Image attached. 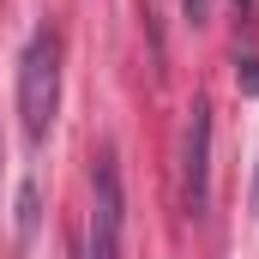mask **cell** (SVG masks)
Listing matches in <instances>:
<instances>
[{"label": "cell", "instance_id": "1", "mask_svg": "<svg viewBox=\"0 0 259 259\" xmlns=\"http://www.w3.org/2000/svg\"><path fill=\"white\" fill-rule=\"evenodd\" d=\"M61 109V30H36L18 55V127L24 145H42Z\"/></svg>", "mask_w": 259, "mask_h": 259}, {"label": "cell", "instance_id": "2", "mask_svg": "<svg viewBox=\"0 0 259 259\" xmlns=\"http://www.w3.org/2000/svg\"><path fill=\"white\" fill-rule=\"evenodd\" d=\"M84 259H121V169L115 145L91 157V223H84Z\"/></svg>", "mask_w": 259, "mask_h": 259}, {"label": "cell", "instance_id": "3", "mask_svg": "<svg viewBox=\"0 0 259 259\" xmlns=\"http://www.w3.org/2000/svg\"><path fill=\"white\" fill-rule=\"evenodd\" d=\"M181 205L187 217H205L211 205V103L205 97H193L187 133H181Z\"/></svg>", "mask_w": 259, "mask_h": 259}, {"label": "cell", "instance_id": "4", "mask_svg": "<svg viewBox=\"0 0 259 259\" xmlns=\"http://www.w3.org/2000/svg\"><path fill=\"white\" fill-rule=\"evenodd\" d=\"M235 84H241L247 97H259V55H247V61H235Z\"/></svg>", "mask_w": 259, "mask_h": 259}, {"label": "cell", "instance_id": "5", "mask_svg": "<svg viewBox=\"0 0 259 259\" xmlns=\"http://www.w3.org/2000/svg\"><path fill=\"white\" fill-rule=\"evenodd\" d=\"M181 12H187L193 24H205V12H211V0H181Z\"/></svg>", "mask_w": 259, "mask_h": 259}, {"label": "cell", "instance_id": "6", "mask_svg": "<svg viewBox=\"0 0 259 259\" xmlns=\"http://www.w3.org/2000/svg\"><path fill=\"white\" fill-rule=\"evenodd\" d=\"M241 6H247V0H241Z\"/></svg>", "mask_w": 259, "mask_h": 259}]
</instances>
